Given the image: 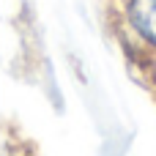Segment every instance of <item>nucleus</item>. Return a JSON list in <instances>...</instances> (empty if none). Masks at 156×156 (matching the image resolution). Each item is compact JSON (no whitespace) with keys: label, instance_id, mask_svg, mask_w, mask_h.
Listing matches in <instances>:
<instances>
[{"label":"nucleus","instance_id":"nucleus-1","mask_svg":"<svg viewBox=\"0 0 156 156\" xmlns=\"http://www.w3.org/2000/svg\"><path fill=\"white\" fill-rule=\"evenodd\" d=\"M126 19L140 41L156 52V0H126Z\"/></svg>","mask_w":156,"mask_h":156}]
</instances>
